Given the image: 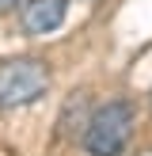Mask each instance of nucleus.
<instances>
[{
    "label": "nucleus",
    "instance_id": "nucleus-1",
    "mask_svg": "<svg viewBox=\"0 0 152 156\" xmlns=\"http://www.w3.org/2000/svg\"><path fill=\"white\" fill-rule=\"evenodd\" d=\"M133 137V111L129 103H106L91 114L84 129V149L91 156H118Z\"/></svg>",
    "mask_w": 152,
    "mask_h": 156
},
{
    "label": "nucleus",
    "instance_id": "nucleus-2",
    "mask_svg": "<svg viewBox=\"0 0 152 156\" xmlns=\"http://www.w3.org/2000/svg\"><path fill=\"white\" fill-rule=\"evenodd\" d=\"M50 88V69L34 57H19L0 65V107L4 111H15V107L34 103L38 95H46Z\"/></svg>",
    "mask_w": 152,
    "mask_h": 156
},
{
    "label": "nucleus",
    "instance_id": "nucleus-3",
    "mask_svg": "<svg viewBox=\"0 0 152 156\" xmlns=\"http://www.w3.org/2000/svg\"><path fill=\"white\" fill-rule=\"evenodd\" d=\"M65 23V0H30L23 4V27L30 34H50Z\"/></svg>",
    "mask_w": 152,
    "mask_h": 156
},
{
    "label": "nucleus",
    "instance_id": "nucleus-4",
    "mask_svg": "<svg viewBox=\"0 0 152 156\" xmlns=\"http://www.w3.org/2000/svg\"><path fill=\"white\" fill-rule=\"evenodd\" d=\"M19 4V0H0V12H4V8H15Z\"/></svg>",
    "mask_w": 152,
    "mask_h": 156
}]
</instances>
